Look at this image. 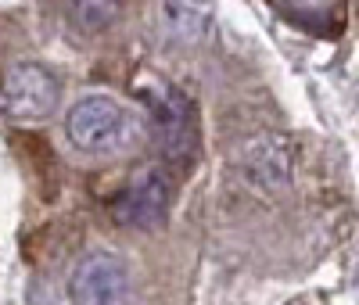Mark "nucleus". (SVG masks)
<instances>
[{"label":"nucleus","mask_w":359,"mask_h":305,"mask_svg":"<svg viewBox=\"0 0 359 305\" xmlns=\"http://www.w3.org/2000/svg\"><path fill=\"white\" fill-rule=\"evenodd\" d=\"M65 133L83 155H118L137 137V118L108 94L79 97L65 115Z\"/></svg>","instance_id":"nucleus-1"},{"label":"nucleus","mask_w":359,"mask_h":305,"mask_svg":"<svg viewBox=\"0 0 359 305\" xmlns=\"http://www.w3.org/2000/svg\"><path fill=\"white\" fill-rule=\"evenodd\" d=\"M57 101H62V83L36 61L11 65L0 79V115L18 122V126L47 122L57 111Z\"/></svg>","instance_id":"nucleus-2"},{"label":"nucleus","mask_w":359,"mask_h":305,"mask_svg":"<svg viewBox=\"0 0 359 305\" xmlns=\"http://www.w3.org/2000/svg\"><path fill=\"white\" fill-rule=\"evenodd\" d=\"M172 205V187L158 169H140L126 187L111 201L115 223L133 226V230H155L165 223Z\"/></svg>","instance_id":"nucleus-3"},{"label":"nucleus","mask_w":359,"mask_h":305,"mask_svg":"<svg viewBox=\"0 0 359 305\" xmlns=\"http://www.w3.org/2000/svg\"><path fill=\"white\" fill-rule=\"evenodd\" d=\"M147 101H151V118H155V133L162 151L172 162H184L194 155V115H191V101L172 90L169 83H155L147 90Z\"/></svg>","instance_id":"nucleus-4"},{"label":"nucleus","mask_w":359,"mask_h":305,"mask_svg":"<svg viewBox=\"0 0 359 305\" xmlns=\"http://www.w3.org/2000/svg\"><path fill=\"white\" fill-rule=\"evenodd\" d=\"M237 165H241V179L259 194H280L291 183V147L277 133H259L241 147Z\"/></svg>","instance_id":"nucleus-5"},{"label":"nucleus","mask_w":359,"mask_h":305,"mask_svg":"<svg viewBox=\"0 0 359 305\" xmlns=\"http://www.w3.org/2000/svg\"><path fill=\"white\" fill-rule=\"evenodd\" d=\"M126 287H130L126 266L111 252H94V255L79 259V266L72 269V280H69L72 305H118Z\"/></svg>","instance_id":"nucleus-6"},{"label":"nucleus","mask_w":359,"mask_h":305,"mask_svg":"<svg viewBox=\"0 0 359 305\" xmlns=\"http://www.w3.org/2000/svg\"><path fill=\"white\" fill-rule=\"evenodd\" d=\"M155 22L172 43H201L212 29V11L205 0H155Z\"/></svg>","instance_id":"nucleus-7"},{"label":"nucleus","mask_w":359,"mask_h":305,"mask_svg":"<svg viewBox=\"0 0 359 305\" xmlns=\"http://www.w3.org/2000/svg\"><path fill=\"white\" fill-rule=\"evenodd\" d=\"M69 18L79 33H104L118 18V0H72Z\"/></svg>","instance_id":"nucleus-8"},{"label":"nucleus","mask_w":359,"mask_h":305,"mask_svg":"<svg viewBox=\"0 0 359 305\" xmlns=\"http://www.w3.org/2000/svg\"><path fill=\"white\" fill-rule=\"evenodd\" d=\"M298 4H331V0H298Z\"/></svg>","instance_id":"nucleus-9"}]
</instances>
